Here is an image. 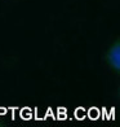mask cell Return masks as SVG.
<instances>
[{
  "instance_id": "obj_1",
  "label": "cell",
  "mask_w": 120,
  "mask_h": 127,
  "mask_svg": "<svg viewBox=\"0 0 120 127\" xmlns=\"http://www.w3.org/2000/svg\"><path fill=\"white\" fill-rule=\"evenodd\" d=\"M103 60L106 66L110 69L111 71L119 74L120 73V40L116 39L107 47Z\"/></svg>"
}]
</instances>
